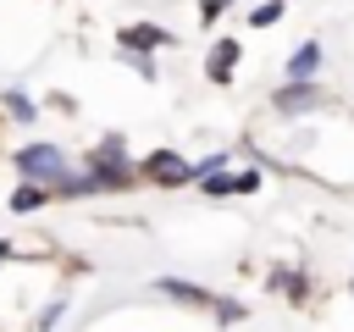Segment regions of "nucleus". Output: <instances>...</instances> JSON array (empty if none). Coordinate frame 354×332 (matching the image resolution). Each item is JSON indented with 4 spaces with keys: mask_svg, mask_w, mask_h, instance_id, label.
<instances>
[{
    "mask_svg": "<svg viewBox=\"0 0 354 332\" xmlns=\"http://www.w3.org/2000/svg\"><path fill=\"white\" fill-rule=\"evenodd\" d=\"M17 172H22V183H33V188H61L66 177H72V166H66V149H55V144H28V149H17Z\"/></svg>",
    "mask_w": 354,
    "mask_h": 332,
    "instance_id": "nucleus-1",
    "label": "nucleus"
},
{
    "mask_svg": "<svg viewBox=\"0 0 354 332\" xmlns=\"http://www.w3.org/2000/svg\"><path fill=\"white\" fill-rule=\"evenodd\" d=\"M133 177V166H127V149H122V138H105L94 155H88V183H94V194H105V188H122Z\"/></svg>",
    "mask_w": 354,
    "mask_h": 332,
    "instance_id": "nucleus-2",
    "label": "nucleus"
},
{
    "mask_svg": "<svg viewBox=\"0 0 354 332\" xmlns=\"http://www.w3.org/2000/svg\"><path fill=\"white\" fill-rule=\"evenodd\" d=\"M144 172H149L155 183H188V177H194V166H188L183 155H171V149H155V155L144 160Z\"/></svg>",
    "mask_w": 354,
    "mask_h": 332,
    "instance_id": "nucleus-3",
    "label": "nucleus"
},
{
    "mask_svg": "<svg viewBox=\"0 0 354 332\" xmlns=\"http://www.w3.org/2000/svg\"><path fill=\"white\" fill-rule=\"evenodd\" d=\"M315 66H321V44L310 39V44H299V50H293V61H288V83H310V77H315Z\"/></svg>",
    "mask_w": 354,
    "mask_h": 332,
    "instance_id": "nucleus-4",
    "label": "nucleus"
},
{
    "mask_svg": "<svg viewBox=\"0 0 354 332\" xmlns=\"http://www.w3.org/2000/svg\"><path fill=\"white\" fill-rule=\"evenodd\" d=\"M232 61H238V44H232V39H221V44L210 50V77H216V83H227V77H232Z\"/></svg>",
    "mask_w": 354,
    "mask_h": 332,
    "instance_id": "nucleus-5",
    "label": "nucleus"
},
{
    "mask_svg": "<svg viewBox=\"0 0 354 332\" xmlns=\"http://www.w3.org/2000/svg\"><path fill=\"white\" fill-rule=\"evenodd\" d=\"M277 105H282V111H304V105H315V89H310V83H288V89L277 94Z\"/></svg>",
    "mask_w": 354,
    "mask_h": 332,
    "instance_id": "nucleus-6",
    "label": "nucleus"
},
{
    "mask_svg": "<svg viewBox=\"0 0 354 332\" xmlns=\"http://www.w3.org/2000/svg\"><path fill=\"white\" fill-rule=\"evenodd\" d=\"M160 293H171V299H183V304H210V293H205V288L177 282V277H166V282H160Z\"/></svg>",
    "mask_w": 354,
    "mask_h": 332,
    "instance_id": "nucleus-7",
    "label": "nucleus"
},
{
    "mask_svg": "<svg viewBox=\"0 0 354 332\" xmlns=\"http://www.w3.org/2000/svg\"><path fill=\"white\" fill-rule=\"evenodd\" d=\"M122 44H127V50H155V44H166V33H160V28H127Z\"/></svg>",
    "mask_w": 354,
    "mask_h": 332,
    "instance_id": "nucleus-8",
    "label": "nucleus"
},
{
    "mask_svg": "<svg viewBox=\"0 0 354 332\" xmlns=\"http://www.w3.org/2000/svg\"><path fill=\"white\" fill-rule=\"evenodd\" d=\"M44 199H50V188H33V183H22V188H17V194H11V210H17V216H22V210H39V205H44Z\"/></svg>",
    "mask_w": 354,
    "mask_h": 332,
    "instance_id": "nucleus-9",
    "label": "nucleus"
},
{
    "mask_svg": "<svg viewBox=\"0 0 354 332\" xmlns=\"http://www.w3.org/2000/svg\"><path fill=\"white\" fill-rule=\"evenodd\" d=\"M6 111H11L17 122H33V100H28V94H17V89L6 94Z\"/></svg>",
    "mask_w": 354,
    "mask_h": 332,
    "instance_id": "nucleus-10",
    "label": "nucleus"
},
{
    "mask_svg": "<svg viewBox=\"0 0 354 332\" xmlns=\"http://www.w3.org/2000/svg\"><path fill=\"white\" fill-rule=\"evenodd\" d=\"M277 17H282V0H266V6H254V17H249V22H254V28H271Z\"/></svg>",
    "mask_w": 354,
    "mask_h": 332,
    "instance_id": "nucleus-11",
    "label": "nucleus"
},
{
    "mask_svg": "<svg viewBox=\"0 0 354 332\" xmlns=\"http://www.w3.org/2000/svg\"><path fill=\"white\" fill-rule=\"evenodd\" d=\"M61 310H66V304H61V299H55V304H50V310H44V315H39V332H50V326H55V321H61Z\"/></svg>",
    "mask_w": 354,
    "mask_h": 332,
    "instance_id": "nucleus-12",
    "label": "nucleus"
},
{
    "mask_svg": "<svg viewBox=\"0 0 354 332\" xmlns=\"http://www.w3.org/2000/svg\"><path fill=\"white\" fill-rule=\"evenodd\" d=\"M6 255H11V249H6V243H0V260H6Z\"/></svg>",
    "mask_w": 354,
    "mask_h": 332,
    "instance_id": "nucleus-13",
    "label": "nucleus"
}]
</instances>
